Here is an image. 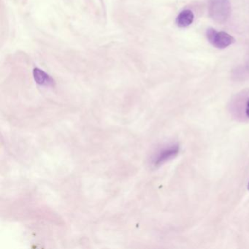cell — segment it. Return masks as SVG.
<instances>
[{
	"label": "cell",
	"mask_w": 249,
	"mask_h": 249,
	"mask_svg": "<svg viewBox=\"0 0 249 249\" xmlns=\"http://www.w3.org/2000/svg\"><path fill=\"white\" fill-rule=\"evenodd\" d=\"M33 77L35 81L39 85L41 86H53L55 82L53 78H51L44 71L40 68H36L33 70Z\"/></svg>",
	"instance_id": "4"
},
{
	"label": "cell",
	"mask_w": 249,
	"mask_h": 249,
	"mask_svg": "<svg viewBox=\"0 0 249 249\" xmlns=\"http://www.w3.org/2000/svg\"><path fill=\"white\" fill-rule=\"evenodd\" d=\"M194 21V14L190 10H184L181 11L176 17V25L180 28L189 27Z\"/></svg>",
	"instance_id": "5"
},
{
	"label": "cell",
	"mask_w": 249,
	"mask_h": 249,
	"mask_svg": "<svg viewBox=\"0 0 249 249\" xmlns=\"http://www.w3.org/2000/svg\"><path fill=\"white\" fill-rule=\"evenodd\" d=\"M208 14L215 22L224 24L231 14V6L229 0H210Z\"/></svg>",
	"instance_id": "1"
},
{
	"label": "cell",
	"mask_w": 249,
	"mask_h": 249,
	"mask_svg": "<svg viewBox=\"0 0 249 249\" xmlns=\"http://www.w3.org/2000/svg\"><path fill=\"white\" fill-rule=\"evenodd\" d=\"M179 151H180V147L178 145H171L161 150L154 159V165L159 166L164 164L166 161L176 157L178 154Z\"/></svg>",
	"instance_id": "3"
},
{
	"label": "cell",
	"mask_w": 249,
	"mask_h": 249,
	"mask_svg": "<svg viewBox=\"0 0 249 249\" xmlns=\"http://www.w3.org/2000/svg\"><path fill=\"white\" fill-rule=\"evenodd\" d=\"M206 37L213 46L220 49H226L235 42L234 37L228 33L217 32L212 27L207 29Z\"/></svg>",
	"instance_id": "2"
},
{
	"label": "cell",
	"mask_w": 249,
	"mask_h": 249,
	"mask_svg": "<svg viewBox=\"0 0 249 249\" xmlns=\"http://www.w3.org/2000/svg\"><path fill=\"white\" fill-rule=\"evenodd\" d=\"M247 189H248V190H249V183H248Z\"/></svg>",
	"instance_id": "7"
},
{
	"label": "cell",
	"mask_w": 249,
	"mask_h": 249,
	"mask_svg": "<svg viewBox=\"0 0 249 249\" xmlns=\"http://www.w3.org/2000/svg\"><path fill=\"white\" fill-rule=\"evenodd\" d=\"M245 114H246V117L249 119V99L246 102V107H245Z\"/></svg>",
	"instance_id": "6"
}]
</instances>
